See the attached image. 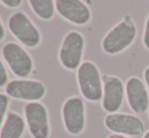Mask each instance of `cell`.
<instances>
[{
  "label": "cell",
  "mask_w": 149,
  "mask_h": 138,
  "mask_svg": "<svg viewBox=\"0 0 149 138\" xmlns=\"http://www.w3.org/2000/svg\"><path fill=\"white\" fill-rule=\"evenodd\" d=\"M62 121L64 128L70 135L83 132L86 123L84 102L79 97H71L62 106Z\"/></svg>",
  "instance_id": "cell-6"
},
{
  "label": "cell",
  "mask_w": 149,
  "mask_h": 138,
  "mask_svg": "<svg viewBox=\"0 0 149 138\" xmlns=\"http://www.w3.org/2000/svg\"><path fill=\"white\" fill-rule=\"evenodd\" d=\"M102 109L109 114L118 113L124 103V97L126 95L123 81L114 75H104L102 76Z\"/></svg>",
  "instance_id": "cell-10"
},
{
  "label": "cell",
  "mask_w": 149,
  "mask_h": 138,
  "mask_svg": "<svg viewBox=\"0 0 149 138\" xmlns=\"http://www.w3.org/2000/svg\"><path fill=\"white\" fill-rule=\"evenodd\" d=\"M8 107H9V97L6 93H0V127H2L8 114Z\"/></svg>",
  "instance_id": "cell-15"
},
{
  "label": "cell",
  "mask_w": 149,
  "mask_h": 138,
  "mask_svg": "<svg viewBox=\"0 0 149 138\" xmlns=\"http://www.w3.org/2000/svg\"><path fill=\"white\" fill-rule=\"evenodd\" d=\"M148 117H149V110H148Z\"/></svg>",
  "instance_id": "cell-23"
},
{
  "label": "cell",
  "mask_w": 149,
  "mask_h": 138,
  "mask_svg": "<svg viewBox=\"0 0 149 138\" xmlns=\"http://www.w3.org/2000/svg\"><path fill=\"white\" fill-rule=\"evenodd\" d=\"M31 9L39 18L43 20H50L55 14V2L53 0H30Z\"/></svg>",
  "instance_id": "cell-14"
},
{
  "label": "cell",
  "mask_w": 149,
  "mask_h": 138,
  "mask_svg": "<svg viewBox=\"0 0 149 138\" xmlns=\"http://www.w3.org/2000/svg\"><path fill=\"white\" fill-rule=\"evenodd\" d=\"M24 120L33 138H49L50 121L48 110L40 102H31L24 106Z\"/></svg>",
  "instance_id": "cell-7"
},
{
  "label": "cell",
  "mask_w": 149,
  "mask_h": 138,
  "mask_svg": "<svg viewBox=\"0 0 149 138\" xmlns=\"http://www.w3.org/2000/svg\"><path fill=\"white\" fill-rule=\"evenodd\" d=\"M104 126L115 134L139 136L144 133V123L139 117L125 113L109 114L104 118Z\"/></svg>",
  "instance_id": "cell-9"
},
{
  "label": "cell",
  "mask_w": 149,
  "mask_h": 138,
  "mask_svg": "<svg viewBox=\"0 0 149 138\" xmlns=\"http://www.w3.org/2000/svg\"><path fill=\"white\" fill-rule=\"evenodd\" d=\"M46 85L40 80L13 79L5 86V93L9 98L20 101L39 102L46 95Z\"/></svg>",
  "instance_id": "cell-8"
},
{
  "label": "cell",
  "mask_w": 149,
  "mask_h": 138,
  "mask_svg": "<svg viewBox=\"0 0 149 138\" xmlns=\"http://www.w3.org/2000/svg\"><path fill=\"white\" fill-rule=\"evenodd\" d=\"M136 37V24L133 18L127 14L104 37L102 41V49L106 54L117 55L129 48L135 42Z\"/></svg>",
  "instance_id": "cell-1"
},
{
  "label": "cell",
  "mask_w": 149,
  "mask_h": 138,
  "mask_svg": "<svg viewBox=\"0 0 149 138\" xmlns=\"http://www.w3.org/2000/svg\"><path fill=\"white\" fill-rule=\"evenodd\" d=\"M7 26L11 35L24 46L36 48L41 43V33L24 12L13 13L7 22Z\"/></svg>",
  "instance_id": "cell-4"
},
{
  "label": "cell",
  "mask_w": 149,
  "mask_h": 138,
  "mask_svg": "<svg viewBox=\"0 0 149 138\" xmlns=\"http://www.w3.org/2000/svg\"><path fill=\"white\" fill-rule=\"evenodd\" d=\"M143 138H149V130L145 133V134L143 135Z\"/></svg>",
  "instance_id": "cell-22"
},
{
  "label": "cell",
  "mask_w": 149,
  "mask_h": 138,
  "mask_svg": "<svg viewBox=\"0 0 149 138\" xmlns=\"http://www.w3.org/2000/svg\"><path fill=\"white\" fill-rule=\"evenodd\" d=\"M8 82H9V81H8L7 70H6L5 65H4L1 58H0V89L5 87Z\"/></svg>",
  "instance_id": "cell-16"
},
{
  "label": "cell",
  "mask_w": 149,
  "mask_h": 138,
  "mask_svg": "<svg viewBox=\"0 0 149 138\" xmlns=\"http://www.w3.org/2000/svg\"><path fill=\"white\" fill-rule=\"evenodd\" d=\"M143 45L147 50H149V15L146 18L145 26H144L143 33Z\"/></svg>",
  "instance_id": "cell-17"
},
{
  "label": "cell",
  "mask_w": 149,
  "mask_h": 138,
  "mask_svg": "<svg viewBox=\"0 0 149 138\" xmlns=\"http://www.w3.org/2000/svg\"><path fill=\"white\" fill-rule=\"evenodd\" d=\"M125 93L130 109L135 114H144L149 107L147 86L139 77L128 78L125 84Z\"/></svg>",
  "instance_id": "cell-12"
},
{
  "label": "cell",
  "mask_w": 149,
  "mask_h": 138,
  "mask_svg": "<svg viewBox=\"0 0 149 138\" xmlns=\"http://www.w3.org/2000/svg\"><path fill=\"white\" fill-rule=\"evenodd\" d=\"M108 138H130V137L125 136V135H120V134H115V133H113V134H111Z\"/></svg>",
  "instance_id": "cell-21"
},
{
  "label": "cell",
  "mask_w": 149,
  "mask_h": 138,
  "mask_svg": "<svg viewBox=\"0 0 149 138\" xmlns=\"http://www.w3.org/2000/svg\"><path fill=\"white\" fill-rule=\"evenodd\" d=\"M80 93L86 101L96 103L102 100V77L97 66L91 61H84L76 71Z\"/></svg>",
  "instance_id": "cell-2"
},
{
  "label": "cell",
  "mask_w": 149,
  "mask_h": 138,
  "mask_svg": "<svg viewBox=\"0 0 149 138\" xmlns=\"http://www.w3.org/2000/svg\"><path fill=\"white\" fill-rule=\"evenodd\" d=\"M4 61L15 76L24 79L31 75L33 68V62L31 55L17 43L8 42L1 49Z\"/></svg>",
  "instance_id": "cell-5"
},
{
  "label": "cell",
  "mask_w": 149,
  "mask_h": 138,
  "mask_svg": "<svg viewBox=\"0 0 149 138\" xmlns=\"http://www.w3.org/2000/svg\"><path fill=\"white\" fill-rule=\"evenodd\" d=\"M26 128V120L16 112H8L0 129V138H22Z\"/></svg>",
  "instance_id": "cell-13"
},
{
  "label": "cell",
  "mask_w": 149,
  "mask_h": 138,
  "mask_svg": "<svg viewBox=\"0 0 149 138\" xmlns=\"http://www.w3.org/2000/svg\"><path fill=\"white\" fill-rule=\"evenodd\" d=\"M4 37H5V28H4L3 24H2L1 18H0V42L4 39Z\"/></svg>",
  "instance_id": "cell-20"
},
{
  "label": "cell",
  "mask_w": 149,
  "mask_h": 138,
  "mask_svg": "<svg viewBox=\"0 0 149 138\" xmlns=\"http://www.w3.org/2000/svg\"><path fill=\"white\" fill-rule=\"evenodd\" d=\"M55 7L61 17L76 26H85L91 20V10L80 0H57Z\"/></svg>",
  "instance_id": "cell-11"
},
{
  "label": "cell",
  "mask_w": 149,
  "mask_h": 138,
  "mask_svg": "<svg viewBox=\"0 0 149 138\" xmlns=\"http://www.w3.org/2000/svg\"><path fill=\"white\" fill-rule=\"evenodd\" d=\"M0 2L4 4V6L9 8H17L22 4V0H1Z\"/></svg>",
  "instance_id": "cell-18"
},
{
  "label": "cell",
  "mask_w": 149,
  "mask_h": 138,
  "mask_svg": "<svg viewBox=\"0 0 149 138\" xmlns=\"http://www.w3.org/2000/svg\"><path fill=\"white\" fill-rule=\"evenodd\" d=\"M143 76H144V80H145V83H146V86L148 87L149 89V66L145 68L143 72Z\"/></svg>",
  "instance_id": "cell-19"
},
{
  "label": "cell",
  "mask_w": 149,
  "mask_h": 138,
  "mask_svg": "<svg viewBox=\"0 0 149 138\" xmlns=\"http://www.w3.org/2000/svg\"><path fill=\"white\" fill-rule=\"evenodd\" d=\"M85 48V39L81 33L71 31L63 38L59 50L61 65L69 71H74L82 64V57Z\"/></svg>",
  "instance_id": "cell-3"
}]
</instances>
